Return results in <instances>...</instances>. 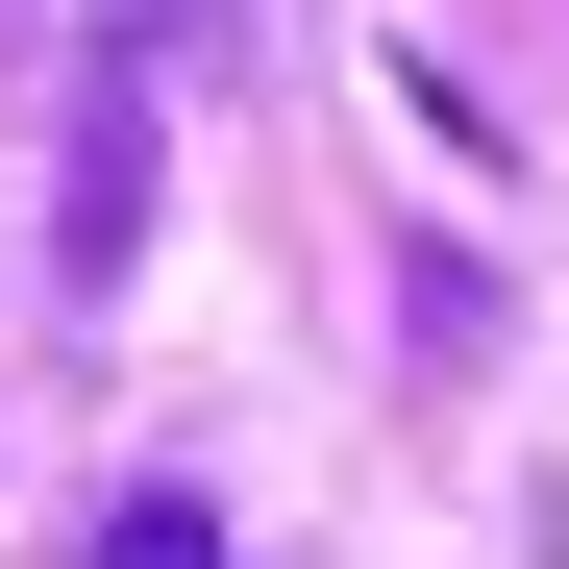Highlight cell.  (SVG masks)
I'll return each mask as SVG.
<instances>
[{"instance_id": "6da1fadb", "label": "cell", "mask_w": 569, "mask_h": 569, "mask_svg": "<svg viewBox=\"0 0 569 569\" xmlns=\"http://www.w3.org/2000/svg\"><path fill=\"white\" fill-rule=\"evenodd\" d=\"M100 569H223V520H199V496H124V520H100Z\"/></svg>"}]
</instances>
